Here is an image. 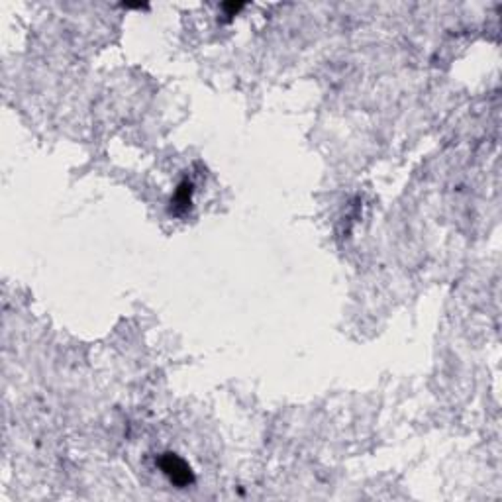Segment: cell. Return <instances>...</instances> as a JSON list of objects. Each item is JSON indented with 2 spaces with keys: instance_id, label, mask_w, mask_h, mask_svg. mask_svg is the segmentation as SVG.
<instances>
[{
  "instance_id": "cell-3",
  "label": "cell",
  "mask_w": 502,
  "mask_h": 502,
  "mask_svg": "<svg viewBox=\"0 0 502 502\" xmlns=\"http://www.w3.org/2000/svg\"><path fill=\"white\" fill-rule=\"evenodd\" d=\"M222 8H224V10H228V14H226V16H235V14H237V12H239V10L243 8V4H235V2H229V4H224Z\"/></svg>"
},
{
  "instance_id": "cell-1",
  "label": "cell",
  "mask_w": 502,
  "mask_h": 502,
  "mask_svg": "<svg viewBox=\"0 0 502 502\" xmlns=\"http://www.w3.org/2000/svg\"><path fill=\"white\" fill-rule=\"evenodd\" d=\"M159 465L163 469V473L169 477L171 482H175L177 486H186L192 482V471L190 467L184 463L181 457H177L175 453H165L159 459Z\"/></svg>"
},
{
  "instance_id": "cell-2",
  "label": "cell",
  "mask_w": 502,
  "mask_h": 502,
  "mask_svg": "<svg viewBox=\"0 0 502 502\" xmlns=\"http://www.w3.org/2000/svg\"><path fill=\"white\" fill-rule=\"evenodd\" d=\"M190 192H192V184L190 183H183L179 186V192H177V196H175V204L177 206H184L190 202Z\"/></svg>"
}]
</instances>
